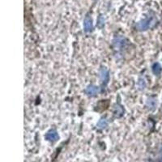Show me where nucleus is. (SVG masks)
I'll return each instance as SVG.
<instances>
[{
  "instance_id": "1",
  "label": "nucleus",
  "mask_w": 162,
  "mask_h": 162,
  "mask_svg": "<svg viewBox=\"0 0 162 162\" xmlns=\"http://www.w3.org/2000/svg\"><path fill=\"white\" fill-rule=\"evenodd\" d=\"M110 75H109L108 70L106 68H101L100 70V79L101 81L102 85H106L109 81Z\"/></svg>"
},
{
  "instance_id": "2",
  "label": "nucleus",
  "mask_w": 162,
  "mask_h": 162,
  "mask_svg": "<svg viewBox=\"0 0 162 162\" xmlns=\"http://www.w3.org/2000/svg\"><path fill=\"white\" fill-rule=\"evenodd\" d=\"M150 24H151V20L150 19H144V20H141V21L138 23L136 25V28L140 31H144V30H146L148 29L149 26H150Z\"/></svg>"
},
{
  "instance_id": "3",
  "label": "nucleus",
  "mask_w": 162,
  "mask_h": 162,
  "mask_svg": "<svg viewBox=\"0 0 162 162\" xmlns=\"http://www.w3.org/2000/svg\"><path fill=\"white\" fill-rule=\"evenodd\" d=\"M83 29L86 33H89L92 30V20L89 15L86 16L83 20Z\"/></svg>"
},
{
  "instance_id": "4",
  "label": "nucleus",
  "mask_w": 162,
  "mask_h": 162,
  "mask_svg": "<svg viewBox=\"0 0 162 162\" xmlns=\"http://www.w3.org/2000/svg\"><path fill=\"white\" fill-rule=\"evenodd\" d=\"M45 139L51 142H55L59 140V134L57 133V131L55 130H51V131H48L45 135Z\"/></svg>"
},
{
  "instance_id": "5",
  "label": "nucleus",
  "mask_w": 162,
  "mask_h": 162,
  "mask_svg": "<svg viewBox=\"0 0 162 162\" xmlns=\"http://www.w3.org/2000/svg\"><path fill=\"white\" fill-rule=\"evenodd\" d=\"M85 92L88 96L93 97V96H96L99 92V88H97V86L95 85H89L85 89Z\"/></svg>"
},
{
  "instance_id": "6",
  "label": "nucleus",
  "mask_w": 162,
  "mask_h": 162,
  "mask_svg": "<svg viewBox=\"0 0 162 162\" xmlns=\"http://www.w3.org/2000/svg\"><path fill=\"white\" fill-rule=\"evenodd\" d=\"M161 71H162V68L161 66L158 63H154L152 65V72L154 73L155 75H160V73H161Z\"/></svg>"
},
{
  "instance_id": "7",
  "label": "nucleus",
  "mask_w": 162,
  "mask_h": 162,
  "mask_svg": "<svg viewBox=\"0 0 162 162\" xmlns=\"http://www.w3.org/2000/svg\"><path fill=\"white\" fill-rule=\"evenodd\" d=\"M108 125V122H107V120L106 118H101L99 122H98V123H97V127L99 129H103L105 127H106Z\"/></svg>"
},
{
  "instance_id": "8",
  "label": "nucleus",
  "mask_w": 162,
  "mask_h": 162,
  "mask_svg": "<svg viewBox=\"0 0 162 162\" xmlns=\"http://www.w3.org/2000/svg\"><path fill=\"white\" fill-rule=\"evenodd\" d=\"M104 25H105V17L102 15H100L97 20V26L101 29L104 27Z\"/></svg>"
}]
</instances>
